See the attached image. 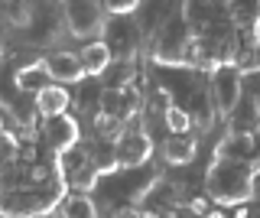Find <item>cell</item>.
I'll return each mask as SVG.
<instances>
[{
  "mask_svg": "<svg viewBox=\"0 0 260 218\" xmlns=\"http://www.w3.org/2000/svg\"><path fill=\"white\" fill-rule=\"evenodd\" d=\"M257 166L231 157H215V163L205 169V192L218 205H244L254 199Z\"/></svg>",
  "mask_w": 260,
  "mask_h": 218,
  "instance_id": "6da1fadb",
  "label": "cell"
},
{
  "mask_svg": "<svg viewBox=\"0 0 260 218\" xmlns=\"http://www.w3.org/2000/svg\"><path fill=\"white\" fill-rule=\"evenodd\" d=\"M192 39H195V29L185 23L182 13H176L150 36V59L156 66H185Z\"/></svg>",
  "mask_w": 260,
  "mask_h": 218,
  "instance_id": "7a4b0ae2",
  "label": "cell"
},
{
  "mask_svg": "<svg viewBox=\"0 0 260 218\" xmlns=\"http://www.w3.org/2000/svg\"><path fill=\"white\" fill-rule=\"evenodd\" d=\"M104 4L101 0H62V20L69 36L75 39H98L104 33Z\"/></svg>",
  "mask_w": 260,
  "mask_h": 218,
  "instance_id": "3957f363",
  "label": "cell"
},
{
  "mask_svg": "<svg viewBox=\"0 0 260 218\" xmlns=\"http://www.w3.org/2000/svg\"><path fill=\"white\" fill-rule=\"evenodd\" d=\"M101 36H104V43L111 46L114 55H137L146 43V33H143L140 20H137V13H120V17L108 13Z\"/></svg>",
  "mask_w": 260,
  "mask_h": 218,
  "instance_id": "277c9868",
  "label": "cell"
},
{
  "mask_svg": "<svg viewBox=\"0 0 260 218\" xmlns=\"http://www.w3.org/2000/svg\"><path fill=\"white\" fill-rule=\"evenodd\" d=\"M117 160L120 166H146L153 160V134L146 131V124L140 117L127 120L124 134L117 137Z\"/></svg>",
  "mask_w": 260,
  "mask_h": 218,
  "instance_id": "5b68a950",
  "label": "cell"
},
{
  "mask_svg": "<svg viewBox=\"0 0 260 218\" xmlns=\"http://www.w3.org/2000/svg\"><path fill=\"white\" fill-rule=\"evenodd\" d=\"M0 215H16V218L49 215V205L39 185H13V189L0 192Z\"/></svg>",
  "mask_w": 260,
  "mask_h": 218,
  "instance_id": "8992f818",
  "label": "cell"
},
{
  "mask_svg": "<svg viewBox=\"0 0 260 218\" xmlns=\"http://www.w3.org/2000/svg\"><path fill=\"white\" fill-rule=\"evenodd\" d=\"M208 82H211V95H215V101H218L221 117H228L231 108L238 104V98L244 95V72L234 66V62L231 66H218L208 75Z\"/></svg>",
  "mask_w": 260,
  "mask_h": 218,
  "instance_id": "52a82bcc",
  "label": "cell"
},
{
  "mask_svg": "<svg viewBox=\"0 0 260 218\" xmlns=\"http://www.w3.org/2000/svg\"><path fill=\"white\" fill-rule=\"evenodd\" d=\"M43 140L52 153H65L69 147L81 143V120L65 111V114H55V117H46L43 120Z\"/></svg>",
  "mask_w": 260,
  "mask_h": 218,
  "instance_id": "ba28073f",
  "label": "cell"
},
{
  "mask_svg": "<svg viewBox=\"0 0 260 218\" xmlns=\"http://www.w3.org/2000/svg\"><path fill=\"white\" fill-rule=\"evenodd\" d=\"M189 114H192V124L199 127V131H211L215 127V120L221 117V111H218V101H215V95H211V82L205 78L199 88H195V95L189 98Z\"/></svg>",
  "mask_w": 260,
  "mask_h": 218,
  "instance_id": "9c48e42d",
  "label": "cell"
},
{
  "mask_svg": "<svg viewBox=\"0 0 260 218\" xmlns=\"http://www.w3.org/2000/svg\"><path fill=\"white\" fill-rule=\"evenodd\" d=\"M43 62H46L49 75H52L55 82H62V85H78L81 78H88L85 75V66H81V59H78V52H72V49L49 52Z\"/></svg>",
  "mask_w": 260,
  "mask_h": 218,
  "instance_id": "30bf717a",
  "label": "cell"
},
{
  "mask_svg": "<svg viewBox=\"0 0 260 218\" xmlns=\"http://www.w3.org/2000/svg\"><path fill=\"white\" fill-rule=\"evenodd\" d=\"M224 124L231 134H257L260 131V101L244 91L238 98V104L231 108V114L224 117Z\"/></svg>",
  "mask_w": 260,
  "mask_h": 218,
  "instance_id": "8fae6325",
  "label": "cell"
},
{
  "mask_svg": "<svg viewBox=\"0 0 260 218\" xmlns=\"http://www.w3.org/2000/svg\"><path fill=\"white\" fill-rule=\"evenodd\" d=\"M159 153L169 166H189L199 153V140L192 137V131H182V134H166V140L159 143Z\"/></svg>",
  "mask_w": 260,
  "mask_h": 218,
  "instance_id": "7c38bea8",
  "label": "cell"
},
{
  "mask_svg": "<svg viewBox=\"0 0 260 218\" xmlns=\"http://www.w3.org/2000/svg\"><path fill=\"white\" fill-rule=\"evenodd\" d=\"M179 4H182V0H143L140 10H137V20H140L146 39L156 33V29H159L169 17H176V13H179Z\"/></svg>",
  "mask_w": 260,
  "mask_h": 218,
  "instance_id": "4fadbf2b",
  "label": "cell"
},
{
  "mask_svg": "<svg viewBox=\"0 0 260 218\" xmlns=\"http://www.w3.org/2000/svg\"><path fill=\"white\" fill-rule=\"evenodd\" d=\"M215 157H231V160H244V163H257L260 160V143L257 134H224V140L218 143Z\"/></svg>",
  "mask_w": 260,
  "mask_h": 218,
  "instance_id": "5bb4252c",
  "label": "cell"
},
{
  "mask_svg": "<svg viewBox=\"0 0 260 218\" xmlns=\"http://www.w3.org/2000/svg\"><path fill=\"white\" fill-rule=\"evenodd\" d=\"M78 59H81V66H85V75L101 78V72L111 66L114 52H111V46L104 43V36H98V39H88V43L78 49Z\"/></svg>",
  "mask_w": 260,
  "mask_h": 218,
  "instance_id": "9a60e30c",
  "label": "cell"
},
{
  "mask_svg": "<svg viewBox=\"0 0 260 218\" xmlns=\"http://www.w3.org/2000/svg\"><path fill=\"white\" fill-rule=\"evenodd\" d=\"M104 88H130L137 85V55H114L111 66L101 72Z\"/></svg>",
  "mask_w": 260,
  "mask_h": 218,
  "instance_id": "2e32d148",
  "label": "cell"
},
{
  "mask_svg": "<svg viewBox=\"0 0 260 218\" xmlns=\"http://www.w3.org/2000/svg\"><path fill=\"white\" fill-rule=\"evenodd\" d=\"M46 59V55H43ZM43 59H36V62H26V66H20L13 72V78H16V85H20V91H26V95H39L46 85H52L55 78L49 75V69H46V62Z\"/></svg>",
  "mask_w": 260,
  "mask_h": 218,
  "instance_id": "e0dca14e",
  "label": "cell"
},
{
  "mask_svg": "<svg viewBox=\"0 0 260 218\" xmlns=\"http://www.w3.org/2000/svg\"><path fill=\"white\" fill-rule=\"evenodd\" d=\"M36 98V108H39V114L46 117H55V114H65V111L72 108V95L65 91V85L62 82H52V85H46L39 95H32Z\"/></svg>",
  "mask_w": 260,
  "mask_h": 218,
  "instance_id": "ac0fdd59",
  "label": "cell"
},
{
  "mask_svg": "<svg viewBox=\"0 0 260 218\" xmlns=\"http://www.w3.org/2000/svg\"><path fill=\"white\" fill-rule=\"evenodd\" d=\"M59 215H65V218H94V215H101V208H98V199L91 192L69 189L65 199L59 202Z\"/></svg>",
  "mask_w": 260,
  "mask_h": 218,
  "instance_id": "d6986e66",
  "label": "cell"
},
{
  "mask_svg": "<svg viewBox=\"0 0 260 218\" xmlns=\"http://www.w3.org/2000/svg\"><path fill=\"white\" fill-rule=\"evenodd\" d=\"M179 13L185 17V23H189L195 33H202L211 23V17L218 13V7H215V0H182V4H179Z\"/></svg>",
  "mask_w": 260,
  "mask_h": 218,
  "instance_id": "ffe728a7",
  "label": "cell"
},
{
  "mask_svg": "<svg viewBox=\"0 0 260 218\" xmlns=\"http://www.w3.org/2000/svg\"><path fill=\"white\" fill-rule=\"evenodd\" d=\"M228 17L234 20L238 29H254L260 26V0H228Z\"/></svg>",
  "mask_w": 260,
  "mask_h": 218,
  "instance_id": "44dd1931",
  "label": "cell"
},
{
  "mask_svg": "<svg viewBox=\"0 0 260 218\" xmlns=\"http://www.w3.org/2000/svg\"><path fill=\"white\" fill-rule=\"evenodd\" d=\"M78 85H81V88H78V95H75V98H72V104L78 108V114H85V111H91V114H94V111H98V104H101L104 82H101V78H91V75H88V82L81 78Z\"/></svg>",
  "mask_w": 260,
  "mask_h": 218,
  "instance_id": "7402d4cb",
  "label": "cell"
},
{
  "mask_svg": "<svg viewBox=\"0 0 260 218\" xmlns=\"http://www.w3.org/2000/svg\"><path fill=\"white\" fill-rule=\"evenodd\" d=\"M91 127H94V137H101V140H117V137L124 134L127 120L117 117V114H108V111H94Z\"/></svg>",
  "mask_w": 260,
  "mask_h": 218,
  "instance_id": "603a6c76",
  "label": "cell"
},
{
  "mask_svg": "<svg viewBox=\"0 0 260 218\" xmlns=\"http://www.w3.org/2000/svg\"><path fill=\"white\" fill-rule=\"evenodd\" d=\"M162 127H166V134H182V131H192V114H189V108L185 104H176V101H169V108H166V114H162Z\"/></svg>",
  "mask_w": 260,
  "mask_h": 218,
  "instance_id": "cb8c5ba5",
  "label": "cell"
},
{
  "mask_svg": "<svg viewBox=\"0 0 260 218\" xmlns=\"http://www.w3.org/2000/svg\"><path fill=\"white\" fill-rule=\"evenodd\" d=\"M101 4H104V10H108V13L120 17V13H137L143 0H101Z\"/></svg>",
  "mask_w": 260,
  "mask_h": 218,
  "instance_id": "d4e9b609",
  "label": "cell"
},
{
  "mask_svg": "<svg viewBox=\"0 0 260 218\" xmlns=\"http://www.w3.org/2000/svg\"><path fill=\"white\" fill-rule=\"evenodd\" d=\"M257 143H260V131H257Z\"/></svg>",
  "mask_w": 260,
  "mask_h": 218,
  "instance_id": "484cf974",
  "label": "cell"
},
{
  "mask_svg": "<svg viewBox=\"0 0 260 218\" xmlns=\"http://www.w3.org/2000/svg\"><path fill=\"white\" fill-rule=\"evenodd\" d=\"M257 39H260V26H257Z\"/></svg>",
  "mask_w": 260,
  "mask_h": 218,
  "instance_id": "4316f807",
  "label": "cell"
}]
</instances>
